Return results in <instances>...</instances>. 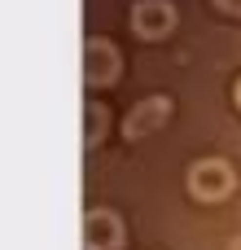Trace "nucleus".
<instances>
[{
    "label": "nucleus",
    "instance_id": "f03ea898",
    "mask_svg": "<svg viewBox=\"0 0 241 250\" xmlns=\"http://www.w3.org/2000/svg\"><path fill=\"white\" fill-rule=\"evenodd\" d=\"M119 79V53L110 40H88L83 44V83L97 88V83H114Z\"/></svg>",
    "mask_w": 241,
    "mask_h": 250
},
{
    "label": "nucleus",
    "instance_id": "423d86ee",
    "mask_svg": "<svg viewBox=\"0 0 241 250\" xmlns=\"http://www.w3.org/2000/svg\"><path fill=\"white\" fill-rule=\"evenodd\" d=\"M88 141H97V105H88Z\"/></svg>",
    "mask_w": 241,
    "mask_h": 250
},
{
    "label": "nucleus",
    "instance_id": "1a4fd4ad",
    "mask_svg": "<svg viewBox=\"0 0 241 250\" xmlns=\"http://www.w3.org/2000/svg\"><path fill=\"white\" fill-rule=\"evenodd\" d=\"M233 250H241V242H233Z\"/></svg>",
    "mask_w": 241,
    "mask_h": 250
},
{
    "label": "nucleus",
    "instance_id": "7ed1b4c3",
    "mask_svg": "<svg viewBox=\"0 0 241 250\" xmlns=\"http://www.w3.org/2000/svg\"><path fill=\"white\" fill-rule=\"evenodd\" d=\"M171 26H176V9H171L167 0H141V4L132 9V31H136L141 40H162Z\"/></svg>",
    "mask_w": 241,
    "mask_h": 250
},
{
    "label": "nucleus",
    "instance_id": "39448f33",
    "mask_svg": "<svg viewBox=\"0 0 241 250\" xmlns=\"http://www.w3.org/2000/svg\"><path fill=\"white\" fill-rule=\"evenodd\" d=\"M167 114H171V101H167V97H149V101H141V105L127 114V123H123V136H127V141H136V136H149V132H158V127L167 123Z\"/></svg>",
    "mask_w": 241,
    "mask_h": 250
},
{
    "label": "nucleus",
    "instance_id": "6e6552de",
    "mask_svg": "<svg viewBox=\"0 0 241 250\" xmlns=\"http://www.w3.org/2000/svg\"><path fill=\"white\" fill-rule=\"evenodd\" d=\"M237 105H241V83H237Z\"/></svg>",
    "mask_w": 241,
    "mask_h": 250
},
{
    "label": "nucleus",
    "instance_id": "f257e3e1",
    "mask_svg": "<svg viewBox=\"0 0 241 250\" xmlns=\"http://www.w3.org/2000/svg\"><path fill=\"white\" fill-rule=\"evenodd\" d=\"M189 189L193 198H206V202H220L233 193V167L224 158H202L189 167Z\"/></svg>",
    "mask_w": 241,
    "mask_h": 250
},
{
    "label": "nucleus",
    "instance_id": "0eeeda50",
    "mask_svg": "<svg viewBox=\"0 0 241 250\" xmlns=\"http://www.w3.org/2000/svg\"><path fill=\"white\" fill-rule=\"evenodd\" d=\"M215 4H220L224 13H241V0H215Z\"/></svg>",
    "mask_w": 241,
    "mask_h": 250
},
{
    "label": "nucleus",
    "instance_id": "20e7f679",
    "mask_svg": "<svg viewBox=\"0 0 241 250\" xmlns=\"http://www.w3.org/2000/svg\"><path fill=\"white\" fill-rule=\"evenodd\" d=\"M123 242V224L114 211H88L83 215V250H114Z\"/></svg>",
    "mask_w": 241,
    "mask_h": 250
}]
</instances>
